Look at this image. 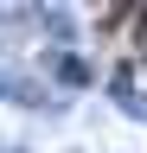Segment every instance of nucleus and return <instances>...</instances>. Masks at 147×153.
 Returning a JSON list of instances; mask_svg holds the SVG:
<instances>
[]
</instances>
